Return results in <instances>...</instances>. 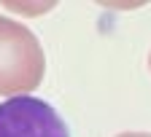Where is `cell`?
<instances>
[{"mask_svg": "<svg viewBox=\"0 0 151 137\" xmlns=\"http://www.w3.org/2000/svg\"><path fill=\"white\" fill-rule=\"evenodd\" d=\"M46 75L41 41L16 19L0 16V97L30 94Z\"/></svg>", "mask_w": 151, "mask_h": 137, "instance_id": "cell-1", "label": "cell"}, {"mask_svg": "<svg viewBox=\"0 0 151 137\" xmlns=\"http://www.w3.org/2000/svg\"><path fill=\"white\" fill-rule=\"evenodd\" d=\"M0 137H70V129L46 100L19 94L0 102Z\"/></svg>", "mask_w": 151, "mask_h": 137, "instance_id": "cell-2", "label": "cell"}, {"mask_svg": "<svg viewBox=\"0 0 151 137\" xmlns=\"http://www.w3.org/2000/svg\"><path fill=\"white\" fill-rule=\"evenodd\" d=\"M116 137H151L148 132H122V134H116Z\"/></svg>", "mask_w": 151, "mask_h": 137, "instance_id": "cell-3", "label": "cell"}, {"mask_svg": "<svg viewBox=\"0 0 151 137\" xmlns=\"http://www.w3.org/2000/svg\"><path fill=\"white\" fill-rule=\"evenodd\" d=\"M148 70H151V54H148Z\"/></svg>", "mask_w": 151, "mask_h": 137, "instance_id": "cell-4", "label": "cell"}]
</instances>
